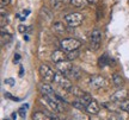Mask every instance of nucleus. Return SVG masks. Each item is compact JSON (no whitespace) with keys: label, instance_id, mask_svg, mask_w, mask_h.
Here are the masks:
<instances>
[{"label":"nucleus","instance_id":"nucleus-1","mask_svg":"<svg viewBox=\"0 0 129 120\" xmlns=\"http://www.w3.org/2000/svg\"><path fill=\"white\" fill-rule=\"evenodd\" d=\"M61 49L64 51V52H72V51L78 50L79 48L81 46V42L77 39V38H64L62 39L60 43Z\"/></svg>","mask_w":129,"mask_h":120},{"label":"nucleus","instance_id":"nucleus-2","mask_svg":"<svg viewBox=\"0 0 129 120\" xmlns=\"http://www.w3.org/2000/svg\"><path fill=\"white\" fill-rule=\"evenodd\" d=\"M64 20H66V23L68 24L69 28H78L83 23L84 16L81 13H78V12H73V13L67 14L64 17Z\"/></svg>","mask_w":129,"mask_h":120},{"label":"nucleus","instance_id":"nucleus-3","mask_svg":"<svg viewBox=\"0 0 129 120\" xmlns=\"http://www.w3.org/2000/svg\"><path fill=\"white\" fill-rule=\"evenodd\" d=\"M40 75L44 82H53L55 80L56 73H54V70L47 64H42L40 67Z\"/></svg>","mask_w":129,"mask_h":120},{"label":"nucleus","instance_id":"nucleus-4","mask_svg":"<svg viewBox=\"0 0 129 120\" xmlns=\"http://www.w3.org/2000/svg\"><path fill=\"white\" fill-rule=\"evenodd\" d=\"M54 82H55L60 88L64 89L66 92H69V89L72 88V82H71V80H69L66 75L61 74V73H56Z\"/></svg>","mask_w":129,"mask_h":120},{"label":"nucleus","instance_id":"nucleus-5","mask_svg":"<svg viewBox=\"0 0 129 120\" xmlns=\"http://www.w3.org/2000/svg\"><path fill=\"white\" fill-rule=\"evenodd\" d=\"M40 90H41V93L43 94V95L50 97V99L55 100V101H57V100L63 101V99H62L61 96H59V95L54 92L53 87H51L50 84H48V83H41V84H40Z\"/></svg>","mask_w":129,"mask_h":120},{"label":"nucleus","instance_id":"nucleus-6","mask_svg":"<svg viewBox=\"0 0 129 120\" xmlns=\"http://www.w3.org/2000/svg\"><path fill=\"white\" fill-rule=\"evenodd\" d=\"M102 42V32L99 29H94L91 32V43H90V49L92 51H97L101 48Z\"/></svg>","mask_w":129,"mask_h":120},{"label":"nucleus","instance_id":"nucleus-7","mask_svg":"<svg viewBox=\"0 0 129 120\" xmlns=\"http://www.w3.org/2000/svg\"><path fill=\"white\" fill-rule=\"evenodd\" d=\"M88 84L92 89H101L106 84V81L101 75H92L88 80Z\"/></svg>","mask_w":129,"mask_h":120},{"label":"nucleus","instance_id":"nucleus-8","mask_svg":"<svg viewBox=\"0 0 129 120\" xmlns=\"http://www.w3.org/2000/svg\"><path fill=\"white\" fill-rule=\"evenodd\" d=\"M127 96H128V90L124 89V88H120L117 92H115L111 95V101L122 102V101H124V100H127Z\"/></svg>","mask_w":129,"mask_h":120},{"label":"nucleus","instance_id":"nucleus-9","mask_svg":"<svg viewBox=\"0 0 129 120\" xmlns=\"http://www.w3.org/2000/svg\"><path fill=\"white\" fill-rule=\"evenodd\" d=\"M41 100L43 102H46L47 103V106L50 108L51 111H54V112H59L60 111V103L57 101H55V100H53V99H50V97H48V96H46V95H42V97H41Z\"/></svg>","mask_w":129,"mask_h":120},{"label":"nucleus","instance_id":"nucleus-10","mask_svg":"<svg viewBox=\"0 0 129 120\" xmlns=\"http://www.w3.org/2000/svg\"><path fill=\"white\" fill-rule=\"evenodd\" d=\"M67 60V54L63 50H55L51 54V61L54 63H60Z\"/></svg>","mask_w":129,"mask_h":120},{"label":"nucleus","instance_id":"nucleus-11","mask_svg":"<svg viewBox=\"0 0 129 120\" xmlns=\"http://www.w3.org/2000/svg\"><path fill=\"white\" fill-rule=\"evenodd\" d=\"M73 65L69 63V61H63V62H60V63H56V68L59 70V73L63 75H67L69 73V70L72 69Z\"/></svg>","mask_w":129,"mask_h":120},{"label":"nucleus","instance_id":"nucleus-12","mask_svg":"<svg viewBox=\"0 0 129 120\" xmlns=\"http://www.w3.org/2000/svg\"><path fill=\"white\" fill-rule=\"evenodd\" d=\"M86 111H87L91 115H97V114L99 113V111H101V106L98 105V102H97L96 100H92V101L87 105Z\"/></svg>","mask_w":129,"mask_h":120},{"label":"nucleus","instance_id":"nucleus-13","mask_svg":"<svg viewBox=\"0 0 129 120\" xmlns=\"http://www.w3.org/2000/svg\"><path fill=\"white\" fill-rule=\"evenodd\" d=\"M68 79H74V80H79L80 79V76H81V70H80V68H78V67H72V69L69 70V73L67 75H66Z\"/></svg>","mask_w":129,"mask_h":120},{"label":"nucleus","instance_id":"nucleus-14","mask_svg":"<svg viewBox=\"0 0 129 120\" xmlns=\"http://www.w3.org/2000/svg\"><path fill=\"white\" fill-rule=\"evenodd\" d=\"M112 82H114V84L116 87L122 88V86L124 84V80H123V77L120 74H114L112 75Z\"/></svg>","mask_w":129,"mask_h":120},{"label":"nucleus","instance_id":"nucleus-15","mask_svg":"<svg viewBox=\"0 0 129 120\" xmlns=\"http://www.w3.org/2000/svg\"><path fill=\"white\" fill-rule=\"evenodd\" d=\"M69 4L75 7H79V9H84V7L88 6V1L87 0H69Z\"/></svg>","mask_w":129,"mask_h":120},{"label":"nucleus","instance_id":"nucleus-16","mask_svg":"<svg viewBox=\"0 0 129 120\" xmlns=\"http://www.w3.org/2000/svg\"><path fill=\"white\" fill-rule=\"evenodd\" d=\"M68 93H71V94H73V95H75V96H78L79 99L80 97H83L86 93L84 92L83 89H80L79 87H75V86H72V88L69 89V92Z\"/></svg>","mask_w":129,"mask_h":120},{"label":"nucleus","instance_id":"nucleus-17","mask_svg":"<svg viewBox=\"0 0 129 120\" xmlns=\"http://www.w3.org/2000/svg\"><path fill=\"white\" fill-rule=\"evenodd\" d=\"M53 31H55L57 33H64L66 32V26L63 25V23L57 22V23L53 24Z\"/></svg>","mask_w":129,"mask_h":120},{"label":"nucleus","instance_id":"nucleus-18","mask_svg":"<svg viewBox=\"0 0 129 120\" xmlns=\"http://www.w3.org/2000/svg\"><path fill=\"white\" fill-rule=\"evenodd\" d=\"M32 120H51V119H50V116L44 114L43 112H36L32 115Z\"/></svg>","mask_w":129,"mask_h":120},{"label":"nucleus","instance_id":"nucleus-19","mask_svg":"<svg viewBox=\"0 0 129 120\" xmlns=\"http://www.w3.org/2000/svg\"><path fill=\"white\" fill-rule=\"evenodd\" d=\"M109 64V57L108 55H103L99 57V60H98V67L99 68H104L106 65Z\"/></svg>","mask_w":129,"mask_h":120},{"label":"nucleus","instance_id":"nucleus-20","mask_svg":"<svg viewBox=\"0 0 129 120\" xmlns=\"http://www.w3.org/2000/svg\"><path fill=\"white\" fill-rule=\"evenodd\" d=\"M11 39H12V36H11L10 33H5L4 31L1 32V45L3 46L6 45V44H9L10 42H11Z\"/></svg>","mask_w":129,"mask_h":120},{"label":"nucleus","instance_id":"nucleus-21","mask_svg":"<svg viewBox=\"0 0 129 120\" xmlns=\"http://www.w3.org/2000/svg\"><path fill=\"white\" fill-rule=\"evenodd\" d=\"M92 100H93V99L90 96V94H87V93H86V94H85L83 97H80V99H79V101L81 102V103H83L85 107H87V105H88V103H90L91 101H92Z\"/></svg>","mask_w":129,"mask_h":120},{"label":"nucleus","instance_id":"nucleus-22","mask_svg":"<svg viewBox=\"0 0 129 120\" xmlns=\"http://www.w3.org/2000/svg\"><path fill=\"white\" fill-rule=\"evenodd\" d=\"M120 109L127 112V113L129 114V99H127V100H124V101L120 102Z\"/></svg>","mask_w":129,"mask_h":120},{"label":"nucleus","instance_id":"nucleus-23","mask_svg":"<svg viewBox=\"0 0 129 120\" xmlns=\"http://www.w3.org/2000/svg\"><path fill=\"white\" fill-rule=\"evenodd\" d=\"M62 0H50V5L54 10H59L62 6Z\"/></svg>","mask_w":129,"mask_h":120},{"label":"nucleus","instance_id":"nucleus-24","mask_svg":"<svg viewBox=\"0 0 129 120\" xmlns=\"http://www.w3.org/2000/svg\"><path fill=\"white\" fill-rule=\"evenodd\" d=\"M72 105H73V107L78 108V109H80V111H85V109H86V107L84 106V105L80 101H79V100H75V101H73V102H72Z\"/></svg>","mask_w":129,"mask_h":120},{"label":"nucleus","instance_id":"nucleus-25","mask_svg":"<svg viewBox=\"0 0 129 120\" xmlns=\"http://www.w3.org/2000/svg\"><path fill=\"white\" fill-rule=\"evenodd\" d=\"M78 56H79V51L78 50L72 51V52H68V54H67V60H68V61H73V60H75Z\"/></svg>","mask_w":129,"mask_h":120},{"label":"nucleus","instance_id":"nucleus-26","mask_svg":"<svg viewBox=\"0 0 129 120\" xmlns=\"http://www.w3.org/2000/svg\"><path fill=\"white\" fill-rule=\"evenodd\" d=\"M109 120H123V118L117 113H111V115L109 116Z\"/></svg>","mask_w":129,"mask_h":120},{"label":"nucleus","instance_id":"nucleus-27","mask_svg":"<svg viewBox=\"0 0 129 120\" xmlns=\"http://www.w3.org/2000/svg\"><path fill=\"white\" fill-rule=\"evenodd\" d=\"M26 108H28V105H25L24 107H22V108H19L18 113H19V115L22 116V118H25V115H26V114H25V113H26V111H25Z\"/></svg>","mask_w":129,"mask_h":120},{"label":"nucleus","instance_id":"nucleus-28","mask_svg":"<svg viewBox=\"0 0 129 120\" xmlns=\"http://www.w3.org/2000/svg\"><path fill=\"white\" fill-rule=\"evenodd\" d=\"M6 24H7V19H6V17H5L4 12H1V23H0V26H1V28H4Z\"/></svg>","mask_w":129,"mask_h":120},{"label":"nucleus","instance_id":"nucleus-29","mask_svg":"<svg viewBox=\"0 0 129 120\" xmlns=\"http://www.w3.org/2000/svg\"><path fill=\"white\" fill-rule=\"evenodd\" d=\"M18 31L20 33H24L25 31H26V26H24V25H19V26H18Z\"/></svg>","mask_w":129,"mask_h":120},{"label":"nucleus","instance_id":"nucleus-30","mask_svg":"<svg viewBox=\"0 0 129 120\" xmlns=\"http://www.w3.org/2000/svg\"><path fill=\"white\" fill-rule=\"evenodd\" d=\"M10 3V0H0V5H1V9H4L6 5Z\"/></svg>","mask_w":129,"mask_h":120},{"label":"nucleus","instance_id":"nucleus-31","mask_svg":"<svg viewBox=\"0 0 129 120\" xmlns=\"http://www.w3.org/2000/svg\"><path fill=\"white\" fill-rule=\"evenodd\" d=\"M19 61H20V55H19V54H14L13 62H14V63H18Z\"/></svg>","mask_w":129,"mask_h":120},{"label":"nucleus","instance_id":"nucleus-32","mask_svg":"<svg viewBox=\"0 0 129 120\" xmlns=\"http://www.w3.org/2000/svg\"><path fill=\"white\" fill-rule=\"evenodd\" d=\"M5 83H6V84H10V86H13L14 81L12 79H6V80H5Z\"/></svg>","mask_w":129,"mask_h":120},{"label":"nucleus","instance_id":"nucleus-33","mask_svg":"<svg viewBox=\"0 0 129 120\" xmlns=\"http://www.w3.org/2000/svg\"><path fill=\"white\" fill-rule=\"evenodd\" d=\"M90 120H101V119H99L97 115H91L90 116Z\"/></svg>","mask_w":129,"mask_h":120},{"label":"nucleus","instance_id":"nucleus-34","mask_svg":"<svg viewBox=\"0 0 129 120\" xmlns=\"http://www.w3.org/2000/svg\"><path fill=\"white\" fill-rule=\"evenodd\" d=\"M23 73H24V69H23V67H20V70H19V75L22 76V75H23Z\"/></svg>","mask_w":129,"mask_h":120},{"label":"nucleus","instance_id":"nucleus-35","mask_svg":"<svg viewBox=\"0 0 129 120\" xmlns=\"http://www.w3.org/2000/svg\"><path fill=\"white\" fill-rule=\"evenodd\" d=\"M50 119L51 120H60L59 118H57V116H50Z\"/></svg>","mask_w":129,"mask_h":120},{"label":"nucleus","instance_id":"nucleus-36","mask_svg":"<svg viewBox=\"0 0 129 120\" xmlns=\"http://www.w3.org/2000/svg\"><path fill=\"white\" fill-rule=\"evenodd\" d=\"M23 13L25 14V16H26V14H29V13H30V11H29V10H26V11H24Z\"/></svg>","mask_w":129,"mask_h":120}]
</instances>
